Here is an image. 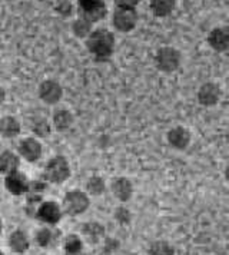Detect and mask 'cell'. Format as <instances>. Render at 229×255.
I'll list each match as a JSON object with an SVG mask.
<instances>
[{"label": "cell", "instance_id": "cell-5", "mask_svg": "<svg viewBox=\"0 0 229 255\" xmlns=\"http://www.w3.org/2000/svg\"><path fill=\"white\" fill-rule=\"evenodd\" d=\"M114 26L120 32H130L135 29L137 23V13L135 9H123L116 7L114 13Z\"/></svg>", "mask_w": 229, "mask_h": 255}, {"label": "cell", "instance_id": "cell-25", "mask_svg": "<svg viewBox=\"0 0 229 255\" xmlns=\"http://www.w3.org/2000/svg\"><path fill=\"white\" fill-rule=\"evenodd\" d=\"M50 241H52V232L49 230H40L37 234V243L42 247H47Z\"/></svg>", "mask_w": 229, "mask_h": 255}, {"label": "cell", "instance_id": "cell-20", "mask_svg": "<svg viewBox=\"0 0 229 255\" xmlns=\"http://www.w3.org/2000/svg\"><path fill=\"white\" fill-rule=\"evenodd\" d=\"M92 32V23H89L88 20L79 17L78 20L73 22V33L78 37H86Z\"/></svg>", "mask_w": 229, "mask_h": 255}, {"label": "cell", "instance_id": "cell-27", "mask_svg": "<svg viewBox=\"0 0 229 255\" xmlns=\"http://www.w3.org/2000/svg\"><path fill=\"white\" fill-rule=\"evenodd\" d=\"M4 96H6V95H4V91L0 88V105L3 104V101H4Z\"/></svg>", "mask_w": 229, "mask_h": 255}, {"label": "cell", "instance_id": "cell-16", "mask_svg": "<svg viewBox=\"0 0 229 255\" xmlns=\"http://www.w3.org/2000/svg\"><path fill=\"white\" fill-rule=\"evenodd\" d=\"M150 10L156 17H165L175 9V0H150Z\"/></svg>", "mask_w": 229, "mask_h": 255}, {"label": "cell", "instance_id": "cell-28", "mask_svg": "<svg viewBox=\"0 0 229 255\" xmlns=\"http://www.w3.org/2000/svg\"><path fill=\"white\" fill-rule=\"evenodd\" d=\"M66 255H85L83 253H82V250H79V251H73V253H68Z\"/></svg>", "mask_w": 229, "mask_h": 255}, {"label": "cell", "instance_id": "cell-24", "mask_svg": "<svg viewBox=\"0 0 229 255\" xmlns=\"http://www.w3.org/2000/svg\"><path fill=\"white\" fill-rule=\"evenodd\" d=\"M72 3L69 0H57L56 10L57 13L63 14V16H70L72 14Z\"/></svg>", "mask_w": 229, "mask_h": 255}, {"label": "cell", "instance_id": "cell-8", "mask_svg": "<svg viewBox=\"0 0 229 255\" xmlns=\"http://www.w3.org/2000/svg\"><path fill=\"white\" fill-rule=\"evenodd\" d=\"M39 95L46 104H56L62 98V86L55 81H45L39 88Z\"/></svg>", "mask_w": 229, "mask_h": 255}, {"label": "cell", "instance_id": "cell-1", "mask_svg": "<svg viewBox=\"0 0 229 255\" xmlns=\"http://www.w3.org/2000/svg\"><path fill=\"white\" fill-rule=\"evenodd\" d=\"M86 47L96 60H108L112 56L114 47V37L108 29H96L88 35Z\"/></svg>", "mask_w": 229, "mask_h": 255}, {"label": "cell", "instance_id": "cell-10", "mask_svg": "<svg viewBox=\"0 0 229 255\" xmlns=\"http://www.w3.org/2000/svg\"><path fill=\"white\" fill-rule=\"evenodd\" d=\"M19 152L24 159H27L29 162H34L40 158L42 155V145L36 139H24L19 145Z\"/></svg>", "mask_w": 229, "mask_h": 255}, {"label": "cell", "instance_id": "cell-21", "mask_svg": "<svg viewBox=\"0 0 229 255\" xmlns=\"http://www.w3.org/2000/svg\"><path fill=\"white\" fill-rule=\"evenodd\" d=\"M152 255H173V250L166 243H156L150 248Z\"/></svg>", "mask_w": 229, "mask_h": 255}, {"label": "cell", "instance_id": "cell-12", "mask_svg": "<svg viewBox=\"0 0 229 255\" xmlns=\"http://www.w3.org/2000/svg\"><path fill=\"white\" fill-rule=\"evenodd\" d=\"M168 140H169V143H171L173 148L183 149V148L188 146V143L191 140V135H189V132L185 128L178 127L175 128V129H172V130H169Z\"/></svg>", "mask_w": 229, "mask_h": 255}, {"label": "cell", "instance_id": "cell-29", "mask_svg": "<svg viewBox=\"0 0 229 255\" xmlns=\"http://www.w3.org/2000/svg\"><path fill=\"white\" fill-rule=\"evenodd\" d=\"M0 232H1V221H0Z\"/></svg>", "mask_w": 229, "mask_h": 255}, {"label": "cell", "instance_id": "cell-13", "mask_svg": "<svg viewBox=\"0 0 229 255\" xmlns=\"http://www.w3.org/2000/svg\"><path fill=\"white\" fill-rule=\"evenodd\" d=\"M37 217L49 224H56L60 220V209L55 202H45L37 211Z\"/></svg>", "mask_w": 229, "mask_h": 255}, {"label": "cell", "instance_id": "cell-6", "mask_svg": "<svg viewBox=\"0 0 229 255\" xmlns=\"http://www.w3.org/2000/svg\"><path fill=\"white\" fill-rule=\"evenodd\" d=\"M88 205H89V199L83 192L79 191H72L65 197V208L70 215H79L85 212Z\"/></svg>", "mask_w": 229, "mask_h": 255}, {"label": "cell", "instance_id": "cell-9", "mask_svg": "<svg viewBox=\"0 0 229 255\" xmlns=\"http://www.w3.org/2000/svg\"><path fill=\"white\" fill-rule=\"evenodd\" d=\"M4 184H6V188L14 195H22V194H24L29 189L27 178L22 172H17V171H14L11 174H7Z\"/></svg>", "mask_w": 229, "mask_h": 255}, {"label": "cell", "instance_id": "cell-17", "mask_svg": "<svg viewBox=\"0 0 229 255\" xmlns=\"http://www.w3.org/2000/svg\"><path fill=\"white\" fill-rule=\"evenodd\" d=\"M10 248L14 253H24L29 248V238L23 231H14L10 235Z\"/></svg>", "mask_w": 229, "mask_h": 255}, {"label": "cell", "instance_id": "cell-4", "mask_svg": "<svg viewBox=\"0 0 229 255\" xmlns=\"http://www.w3.org/2000/svg\"><path fill=\"white\" fill-rule=\"evenodd\" d=\"M45 175L50 182H63L70 175L68 161L63 156H56L50 159L46 165Z\"/></svg>", "mask_w": 229, "mask_h": 255}, {"label": "cell", "instance_id": "cell-26", "mask_svg": "<svg viewBox=\"0 0 229 255\" xmlns=\"http://www.w3.org/2000/svg\"><path fill=\"white\" fill-rule=\"evenodd\" d=\"M140 0H114L116 7H123V9H136Z\"/></svg>", "mask_w": 229, "mask_h": 255}, {"label": "cell", "instance_id": "cell-3", "mask_svg": "<svg viewBox=\"0 0 229 255\" xmlns=\"http://www.w3.org/2000/svg\"><path fill=\"white\" fill-rule=\"evenodd\" d=\"M79 14L82 19L88 20L89 23L99 22L106 16V4L103 0H78Z\"/></svg>", "mask_w": 229, "mask_h": 255}, {"label": "cell", "instance_id": "cell-18", "mask_svg": "<svg viewBox=\"0 0 229 255\" xmlns=\"http://www.w3.org/2000/svg\"><path fill=\"white\" fill-rule=\"evenodd\" d=\"M114 194L120 201H127L132 195V184L125 178H120V179L114 181Z\"/></svg>", "mask_w": 229, "mask_h": 255}, {"label": "cell", "instance_id": "cell-22", "mask_svg": "<svg viewBox=\"0 0 229 255\" xmlns=\"http://www.w3.org/2000/svg\"><path fill=\"white\" fill-rule=\"evenodd\" d=\"M65 248H66V253H73V251H79L82 250V243L76 235H70L68 237L66 243H65Z\"/></svg>", "mask_w": 229, "mask_h": 255}, {"label": "cell", "instance_id": "cell-30", "mask_svg": "<svg viewBox=\"0 0 229 255\" xmlns=\"http://www.w3.org/2000/svg\"><path fill=\"white\" fill-rule=\"evenodd\" d=\"M0 255H3V253H1V251H0Z\"/></svg>", "mask_w": 229, "mask_h": 255}, {"label": "cell", "instance_id": "cell-23", "mask_svg": "<svg viewBox=\"0 0 229 255\" xmlns=\"http://www.w3.org/2000/svg\"><path fill=\"white\" fill-rule=\"evenodd\" d=\"M88 188H89V191H91L92 194H95V195H99L101 192L103 191V181L101 178H98V176H95V178H92L91 181H89V184H88Z\"/></svg>", "mask_w": 229, "mask_h": 255}, {"label": "cell", "instance_id": "cell-2", "mask_svg": "<svg viewBox=\"0 0 229 255\" xmlns=\"http://www.w3.org/2000/svg\"><path fill=\"white\" fill-rule=\"evenodd\" d=\"M155 65L162 72H173L181 65V53L172 46H163L155 55Z\"/></svg>", "mask_w": 229, "mask_h": 255}, {"label": "cell", "instance_id": "cell-15", "mask_svg": "<svg viewBox=\"0 0 229 255\" xmlns=\"http://www.w3.org/2000/svg\"><path fill=\"white\" fill-rule=\"evenodd\" d=\"M19 168V158L10 151H4L0 155V172L11 174Z\"/></svg>", "mask_w": 229, "mask_h": 255}, {"label": "cell", "instance_id": "cell-11", "mask_svg": "<svg viewBox=\"0 0 229 255\" xmlns=\"http://www.w3.org/2000/svg\"><path fill=\"white\" fill-rule=\"evenodd\" d=\"M199 102L205 106H214L221 98V88L215 83H205L198 92Z\"/></svg>", "mask_w": 229, "mask_h": 255}, {"label": "cell", "instance_id": "cell-19", "mask_svg": "<svg viewBox=\"0 0 229 255\" xmlns=\"http://www.w3.org/2000/svg\"><path fill=\"white\" fill-rule=\"evenodd\" d=\"M72 122H73V116L68 111H59L55 114V127L59 130H65L72 127Z\"/></svg>", "mask_w": 229, "mask_h": 255}, {"label": "cell", "instance_id": "cell-7", "mask_svg": "<svg viewBox=\"0 0 229 255\" xmlns=\"http://www.w3.org/2000/svg\"><path fill=\"white\" fill-rule=\"evenodd\" d=\"M208 43L217 52H225L229 46L228 27H215L208 36Z\"/></svg>", "mask_w": 229, "mask_h": 255}, {"label": "cell", "instance_id": "cell-14", "mask_svg": "<svg viewBox=\"0 0 229 255\" xmlns=\"http://www.w3.org/2000/svg\"><path fill=\"white\" fill-rule=\"evenodd\" d=\"M19 132L20 125L14 118L4 116L3 119H0V135H3L4 138H14L19 135Z\"/></svg>", "mask_w": 229, "mask_h": 255}]
</instances>
